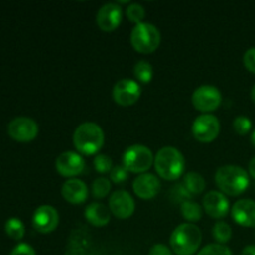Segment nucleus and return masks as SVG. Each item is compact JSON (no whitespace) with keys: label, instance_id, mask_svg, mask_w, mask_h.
<instances>
[{"label":"nucleus","instance_id":"a878e982","mask_svg":"<svg viewBox=\"0 0 255 255\" xmlns=\"http://www.w3.org/2000/svg\"><path fill=\"white\" fill-rule=\"evenodd\" d=\"M192 194L189 193L188 189L184 187L183 183H178L172 188L171 191V198L173 199V202L176 203H184L187 201H191L192 199Z\"/></svg>","mask_w":255,"mask_h":255},{"label":"nucleus","instance_id":"5701e85b","mask_svg":"<svg viewBox=\"0 0 255 255\" xmlns=\"http://www.w3.org/2000/svg\"><path fill=\"white\" fill-rule=\"evenodd\" d=\"M134 76L138 81L143 82V84H147L152 80L153 77V69H152V65L149 62L144 61H138L136 65H134Z\"/></svg>","mask_w":255,"mask_h":255},{"label":"nucleus","instance_id":"c756f323","mask_svg":"<svg viewBox=\"0 0 255 255\" xmlns=\"http://www.w3.org/2000/svg\"><path fill=\"white\" fill-rule=\"evenodd\" d=\"M233 127L237 133L247 134L252 128V121L247 116H238L234 119Z\"/></svg>","mask_w":255,"mask_h":255},{"label":"nucleus","instance_id":"72a5a7b5","mask_svg":"<svg viewBox=\"0 0 255 255\" xmlns=\"http://www.w3.org/2000/svg\"><path fill=\"white\" fill-rule=\"evenodd\" d=\"M148 255H172V253L164 244H156L149 249Z\"/></svg>","mask_w":255,"mask_h":255},{"label":"nucleus","instance_id":"b1692460","mask_svg":"<svg viewBox=\"0 0 255 255\" xmlns=\"http://www.w3.org/2000/svg\"><path fill=\"white\" fill-rule=\"evenodd\" d=\"M213 237L218 244L228 243L232 238V228L226 222H217L213 227Z\"/></svg>","mask_w":255,"mask_h":255},{"label":"nucleus","instance_id":"e433bc0d","mask_svg":"<svg viewBox=\"0 0 255 255\" xmlns=\"http://www.w3.org/2000/svg\"><path fill=\"white\" fill-rule=\"evenodd\" d=\"M251 97H252V101L254 102L255 105V85L253 87H252V91H251Z\"/></svg>","mask_w":255,"mask_h":255},{"label":"nucleus","instance_id":"20e7f679","mask_svg":"<svg viewBox=\"0 0 255 255\" xmlns=\"http://www.w3.org/2000/svg\"><path fill=\"white\" fill-rule=\"evenodd\" d=\"M216 183L223 193L239 196L249 186V177L246 169L239 166H223L216 173Z\"/></svg>","mask_w":255,"mask_h":255},{"label":"nucleus","instance_id":"473e14b6","mask_svg":"<svg viewBox=\"0 0 255 255\" xmlns=\"http://www.w3.org/2000/svg\"><path fill=\"white\" fill-rule=\"evenodd\" d=\"M10 255H36V253H35L34 248L31 246L26 243H20L12 249Z\"/></svg>","mask_w":255,"mask_h":255},{"label":"nucleus","instance_id":"bb28decb","mask_svg":"<svg viewBox=\"0 0 255 255\" xmlns=\"http://www.w3.org/2000/svg\"><path fill=\"white\" fill-rule=\"evenodd\" d=\"M126 15L132 22H136L137 25L139 24V22H142V20L144 19L146 11H144V7L142 6V5L133 2V4H129L128 6H127Z\"/></svg>","mask_w":255,"mask_h":255},{"label":"nucleus","instance_id":"4468645a","mask_svg":"<svg viewBox=\"0 0 255 255\" xmlns=\"http://www.w3.org/2000/svg\"><path fill=\"white\" fill-rule=\"evenodd\" d=\"M122 20V9L116 2H107L100 7L96 15L97 25L104 31H114Z\"/></svg>","mask_w":255,"mask_h":255},{"label":"nucleus","instance_id":"2eb2a0df","mask_svg":"<svg viewBox=\"0 0 255 255\" xmlns=\"http://www.w3.org/2000/svg\"><path fill=\"white\" fill-rule=\"evenodd\" d=\"M203 208L212 218H223L229 212V201L222 192L211 191L204 196Z\"/></svg>","mask_w":255,"mask_h":255},{"label":"nucleus","instance_id":"4be33fe9","mask_svg":"<svg viewBox=\"0 0 255 255\" xmlns=\"http://www.w3.org/2000/svg\"><path fill=\"white\" fill-rule=\"evenodd\" d=\"M5 232L10 238L20 241L25 234V226L19 218H10L5 223Z\"/></svg>","mask_w":255,"mask_h":255},{"label":"nucleus","instance_id":"6e6552de","mask_svg":"<svg viewBox=\"0 0 255 255\" xmlns=\"http://www.w3.org/2000/svg\"><path fill=\"white\" fill-rule=\"evenodd\" d=\"M193 106L201 112H212L218 109L222 102V94L217 87L204 85L198 87L192 95Z\"/></svg>","mask_w":255,"mask_h":255},{"label":"nucleus","instance_id":"f03ea898","mask_svg":"<svg viewBox=\"0 0 255 255\" xmlns=\"http://www.w3.org/2000/svg\"><path fill=\"white\" fill-rule=\"evenodd\" d=\"M202 242V232L196 224L183 223L172 233L169 243L177 255H193Z\"/></svg>","mask_w":255,"mask_h":255},{"label":"nucleus","instance_id":"f3484780","mask_svg":"<svg viewBox=\"0 0 255 255\" xmlns=\"http://www.w3.org/2000/svg\"><path fill=\"white\" fill-rule=\"evenodd\" d=\"M234 222L243 227H255V202L252 199H241L232 208Z\"/></svg>","mask_w":255,"mask_h":255},{"label":"nucleus","instance_id":"393cba45","mask_svg":"<svg viewBox=\"0 0 255 255\" xmlns=\"http://www.w3.org/2000/svg\"><path fill=\"white\" fill-rule=\"evenodd\" d=\"M110 191H111V182L105 177L95 179L92 183V193L96 198H105Z\"/></svg>","mask_w":255,"mask_h":255},{"label":"nucleus","instance_id":"c9c22d12","mask_svg":"<svg viewBox=\"0 0 255 255\" xmlns=\"http://www.w3.org/2000/svg\"><path fill=\"white\" fill-rule=\"evenodd\" d=\"M248 169H249V173H251V176L253 177V178H255V156L251 159V162H249Z\"/></svg>","mask_w":255,"mask_h":255},{"label":"nucleus","instance_id":"f257e3e1","mask_svg":"<svg viewBox=\"0 0 255 255\" xmlns=\"http://www.w3.org/2000/svg\"><path fill=\"white\" fill-rule=\"evenodd\" d=\"M186 167L181 151L171 146L163 147L154 157V168L161 178L166 181H176L182 176Z\"/></svg>","mask_w":255,"mask_h":255},{"label":"nucleus","instance_id":"0eeeda50","mask_svg":"<svg viewBox=\"0 0 255 255\" xmlns=\"http://www.w3.org/2000/svg\"><path fill=\"white\" fill-rule=\"evenodd\" d=\"M219 131H221L219 120L209 114H204L197 117L193 122V126H192L193 136L198 141L204 142V143L214 141L218 137Z\"/></svg>","mask_w":255,"mask_h":255},{"label":"nucleus","instance_id":"1a4fd4ad","mask_svg":"<svg viewBox=\"0 0 255 255\" xmlns=\"http://www.w3.org/2000/svg\"><path fill=\"white\" fill-rule=\"evenodd\" d=\"M7 132L17 142H30L39 133V126L29 117H16L7 126Z\"/></svg>","mask_w":255,"mask_h":255},{"label":"nucleus","instance_id":"ddd939ff","mask_svg":"<svg viewBox=\"0 0 255 255\" xmlns=\"http://www.w3.org/2000/svg\"><path fill=\"white\" fill-rule=\"evenodd\" d=\"M32 224L40 233H51L59 226V213L51 206H40L32 216Z\"/></svg>","mask_w":255,"mask_h":255},{"label":"nucleus","instance_id":"c85d7f7f","mask_svg":"<svg viewBox=\"0 0 255 255\" xmlns=\"http://www.w3.org/2000/svg\"><path fill=\"white\" fill-rule=\"evenodd\" d=\"M198 255H233L228 247L223 244H208L199 251Z\"/></svg>","mask_w":255,"mask_h":255},{"label":"nucleus","instance_id":"7c9ffc66","mask_svg":"<svg viewBox=\"0 0 255 255\" xmlns=\"http://www.w3.org/2000/svg\"><path fill=\"white\" fill-rule=\"evenodd\" d=\"M127 176H128V171L125 166H116L110 172V178L114 183H122L126 181Z\"/></svg>","mask_w":255,"mask_h":255},{"label":"nucleus","instance_id":"6ab92c4d","mask_svg":"<svg viewBox=\"0 0 255 255\" xmlns=\"http://www.w3.org/2000/svg\"><path fill=\"white\" fill-rule=\"evenodd\" d=\"M85 217H86L87 222L92 224V226L96 227H104L106 226L110 222V209L107 208L105 204L97 203V202H94V203L89 204L85 209Z\"/></svg>","mask_w":255,"mask_h":255},{"label":"nucleus","instance_id":"7ed1b4c3","mask_svg":"<svg viewBox=\"0 0 255 255\" xmlns=\"http://www.w3.org/2000/svg\"><path fill=\"white\" fill-rule=\"evenodd\" d=\"M105 134L101 127L94 122H84L74 133V144L77 151L86 156L97 153L104 146Z\"/></svg>","mask_w":255,"mask_h":255},{"label":"nucleus","instance_id":"f8f14e48","mask_svg":"<svg viewBox=\"0 0 255 255\" xmlns=\"http://www.w3.org/2000/svg\"><path fill=\"white\" fill-rule=\"evenodd\" d=\"M56 171L64 177H75L85 168V159L76 152L67 151L56 158Z\"/></svg>","mask_w":255,"mask_h":255},{"label":"nucleus","instance_id":"412c9836","mask_svg":"<svg viewBox=\"0 0 255 255\" xmlns=\"http://www.w3.org/2000/svg\"><path fill=\"white\" fill-rule=\"evenodd\" d=\"M181 212L182 216L187 219L188 222H198L202 218V208L198 203L193 201H187L181 204Z\"/></svg>","mask_w":255,"mask_h":255},{"label":"nucleus","instance_id":"39448f33","mask_svg":"<svg viewBox=\"0 0 255 255\" xmlns=\"http://www.w3.org/2000/svg\"><path fill=\"white\" fill-rule=\"evenodd\" d=\"M161 42L159 30L149 22H139L132 29L131 44L141 54H151Z\"/></svg>","mask_w":255,"mask_h":255},{"label":"nucleus","instance_id":"a211bd4d","mask_svg":"<svg viewBox=\"0 0 255 255\" xmlns=\"http://www.w3.org/2000/svg\"><path fill=\"white\" fill-rule=\"evenodd\" d=\"M62 197L66 199L67 202L72 204H81L87 199V194H89V189L87 186L77 178L67 179L61 188Z\"/></svg>","mask_w":255,"mask_h":255},{"label":"nucleus","instance_id":"aec40b11","mask_svg":"<svg viewBox=\"0 0 255 255\" xmlns=\"http://www.w3.org/2000/svg\"><path fill=\"white\" fill-rule=\"evenodd\" d=\"M183 184L187 189H188L189 193L192 196H196V194L202 193V192L206 189V181H204L203 177L201 176L197 172H189L184 176Z\"/></svg>","mask_w":255,"mask_h":255},{"label":"nucleus","instance_id":"4c0bfd02","mask_svg":"<svg viewBox=\"0 0 255 255\" xmlns=\"http://www.w3.org/2000/svg\"><path fill=\"white\" fill-rule=\"evenodd\" d=\"M252 142H253V144L255 146V129L253 131V133H252Z\"/></svg>","mask_w":255,"mask_h":255},{"label":"nucleus","instance_id":"9d476101","mask_svg":"<svg viewBox=\"0 0 255 255\" xmlns=\"http://www.w3.org/2000/svg\"><path fill=\"white\" fill-rule=\"evenodd\" d=\"M112 96L116 104L121 106H131L141 96V87L134 80L122 79L114 86Z\"/></svg>","mask_w":255,"mask_h":255},{"label":"nucleus","instance_id":"9b49d317","mask_svg":"<svg viewBox=\"0 0 255 255\" xmlns=\"http://www.w3.org/2000/svg\"><path fill=\"white\" fill-rule=\"evenodd\" d=\"M109 207L110 211L120 219H126L133 214L134 212V204L133 198H132L131 194L126 191H115L111 194L109 199Z\"/></svg>","mask_w":255,"mask_h":255},{"label":"nucleus","instance_id":"423d86ee","mask_svg":"<svg viewBox=\"0 0 255 255\" xmlns=\"http://www.w3.org/2000/svg\"><path fill=\"white\" fill-rule=\"evenodd\" d=\"M154 163L152 151L142 144L128 147L124 154V166L127 171L133 173H146Z\"/></svg>","mask_w":255,"mask_h":255},{"label":"nucleus","instance_id":"cd10ccee","mask_svg":"<svg viewBox=\"0 0 255 255\" xmlns=\"http://www.w3.org/2000/svg\"><path fill=\"white\" fill-rule=\"evenodd\" d=\"M94 166L99 173H109L114 168L112 167V159L106 154H97L94 159Z\"/></svg>","mask_w":255,"mask_h":255},{"label":"nucleus","instance_id":"dca6fc26","mask_svg":"<svg viewBox=\"0 0 255 255\" xmlns=\"http://www.w3.org/2000/svg\"><path fill=\"white\" fill-rule=\"evenodd\" d=\"M161 183L154 174L142 173L133 181V192L141 199H152L158 194Z\"/></svg>","mask_w":255,"mask_h":255},{"label":"nucleus","instance_id":"2f4dec72","mask_svg":"<svg viewBox=\"0 0 255 255\" xmlns=\"http://www.w3.org/2000/svg\"><path fill=\"white\" fill-rule=\"evenodd\" d=\"M243 61L247 69L255 74V47H251V49L247 50L246 54H244Z\"/></svg>","mask_w":255,"mask_h":255},{"label":"nucleus","instance_id":"f704fd0d","mask_svg":"<svg viewBox=\"0 0 255 255\" xmlns=\"http://www.w3.org/2000/svg\"><path fill=\"white\" fill-rule=\"evenodd\" d=\"M242 255H255V246H248L243 249Z\"/></svg>","mask_w":255,"mask_h":255}]
</instances>
